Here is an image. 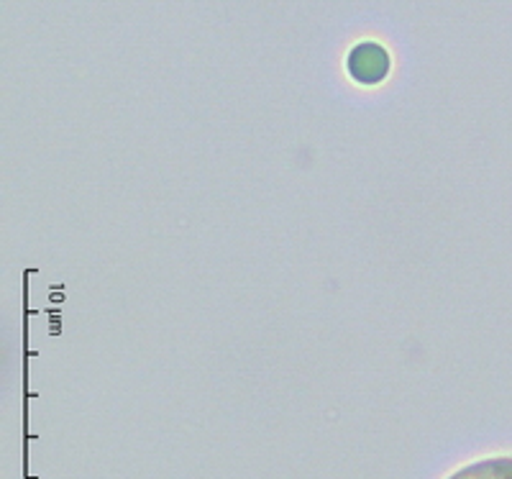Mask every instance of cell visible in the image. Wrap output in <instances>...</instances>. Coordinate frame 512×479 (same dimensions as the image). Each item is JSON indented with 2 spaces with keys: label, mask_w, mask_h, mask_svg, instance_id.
<instances>
[{
  "label": "cell",
  "mask_w": 512,
  "mask_h": 479,
  "mask_svg": "<svg viewBox=\"0 0 512 479\" xmlns=\"http://www.w3.org/2000/svg\"><path fill=\"white\" fill-rule=\"evenodd\" d=\"M346 67H349V75L361 85H377L390 72V54L374 41H361L349 52Z\"/></svg>",
  "instance_id": "cell-1"
},
{
  "label": "cell",
  "mask_w": 512,
  "mask_h": 479,
  "mask_svg": "<svg viewBox=\"0 0 512 479\" xmlns=\"http://www.w3.org/2000/svg\"><path fill=\"white\" fill-rule=\"evenodd\" d=\"M448 479H512V456H495V459L466 464Z\"/></svg>",
  "instance_id": "cell-2"
}]
</instances>
